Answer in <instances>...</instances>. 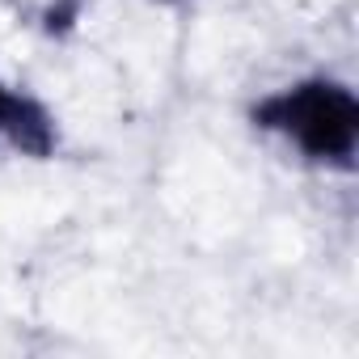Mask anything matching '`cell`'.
I'll return each mask as SVG.
<instances>
[{
  "mask_svg": "<svg viewBox=\"0 0 359 359\" xmlns=\"http://www.w3.org/2000/svg\"><path fill=\"white\" fill-rule=\"evenodd\" d=\"M254 123L283 131L313 161H351L359 144V102L334 81H304L254 106Z\"/></svg>",
  "mask_w": 359,
  "mask_h": 359,
  "instance_id": "obj_1",
  "label": "cell"
},
{
  "mask_svg": "<svg viewBox=\"0 0 359 359\" xmlns=\"http://www.w3.org/2000/svg\"><path fill=\"white\" fill-rule=\"evenodd\" d=\"M0 135H5L13 148L30 152V156H47L51 144H55V131H51V118L39 102L30 97H18L0 85Z\"/></svg>",
  "mask_w": 359,
  "mask_h": 359,
  "instance_id": "obj_2",
  "label": "cell"
}]
</instances>
